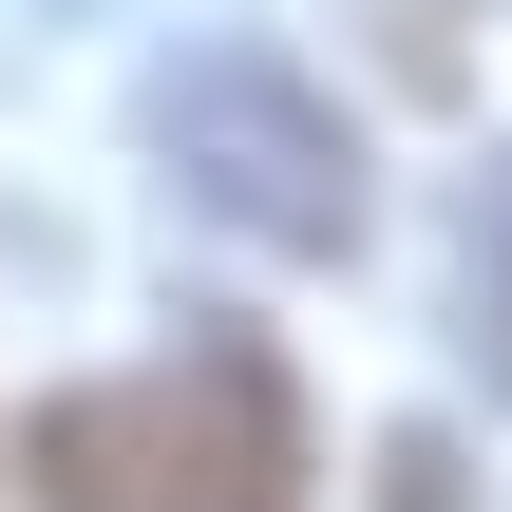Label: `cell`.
I'll return each instance as SVG.
<instances>
[{
	"label": "cell",
	"instance_id": "cell-3",
	"mask_svg": "<svg viewBox=\"0 0 512 512\" xmlns=\"http://www.w3.org/2000/svg\"><path fill=\"white\" fill-rule=\"evenodd\" d=\"M456 342H475V380L512 399V152L475 171V209H456Z\"/></svg>",
	"mask_w": 512,
	"mask_h": 512
},
{
	"label": "cell",
	"instance_id": "cell-2",
	"mask_svg": "<svg viewBox=\"0 0 512 512\" xmlns=\"http://www.w3.org/2000/svg\"><path fill=\"white\" fill-rule=\"evenodd\" d=\"M152 152H171V190H190L228 247H266V266H342L361 209H380L342 95H323L285 38H190V57L152 76Z\"/></svg>",
	"mask_w": 512,
	"mask_h": 512
},
{
	"label": "cell",
	"instance_id": "cell-1",
	"mask_svg": "<svg viewBox=\"0 0 512 512\" xmlns=\"http://www.w3.org/2000/svg\"><path fill=\"white\" fill-rule=\"evenodd\" d=\"M19 494L38 512H323V456H304V399L247 323H209L190 361L152 380H76L19 418Z\"/></svg>",
	"mask_w": 512,
	"mask_h": 512
},
{
	"label": "cell",
	"instance_id": "cell-4",
	"mask_svg": "<svg viewBox=\"0 0 512 512\" xmlns=\"http://www.w3.org/2000/svg\"><path fill=\"white\" fill-rule=\"evenodd\" d=\"M437 19H456V0H437ZM437 19H418V38H437Z\"/></svg>",
	"mask_w": 512,
	"mask_h": 512
}]
</instances>
